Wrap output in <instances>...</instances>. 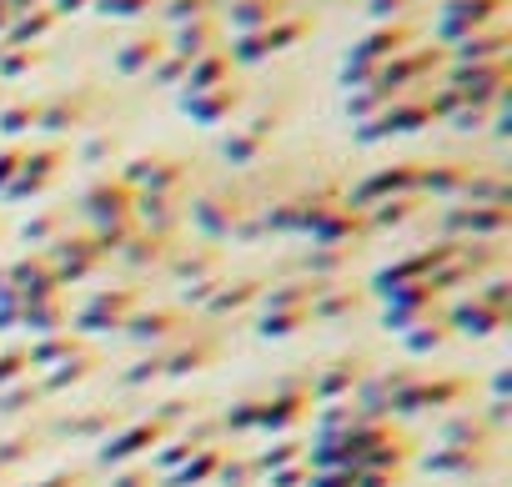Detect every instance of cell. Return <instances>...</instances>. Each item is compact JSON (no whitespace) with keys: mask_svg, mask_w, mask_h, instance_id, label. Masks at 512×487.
Segmentation results:
<instances>
[{"mask_svg":"<svg viewBox=\"0 0 512 487\" xmlns=\"http://www.w3.org/2000/svg\"><path fill=\"white\" fill-rule=\"evenodd\" d=\"M216 41H221V21H191V26L176 36V56L196 61V56H206Z\"/></svg>","mask_w":512,"mask_h":487,"instance_id":"10","label":"cell"},{"mask_svg":"<svg viewBox=\"0 0 512 487\" xmlns=\"http://www.w3.org/2000/svg\"><path fill=\"white\" fill-rule=\"evenodd\" d=\"M241 106V86H211V91H196V96H186V111L196 116V121H221L226 111H236Z\"/></svg>","mask_w":512,"mask_h":487,"instance_id":"6","label":"cell"},{"mask_svg":"<svg viewBox=\"0 0 512 487\" xmlns=\"http://www.w3.org/2000/svg\"><path fill=\"white\" fill-rule=\"evenodd\" d=\"M226 81H231V56H226V51H206V56H196L191 71H186V96L211 91V86H226Z\"/></svg>","mask_w":512,"mask_h":487,"instance_id":"5","label":"cell"},{"mask_svg":"<svg viewBox=\"0 0 512 487\" xmlns=\"http://www.w3.org/2000/svg\"><path fill=\"white\" fill-rule=\"evenodd\" d=\"M11 61H0V76H21V71H31V66H41L46 56L41 51H6Z\"/></svg>","mask_w":512,"mask_h":487,"instance_id":"18","label":"cell"},{"mask_svg":"<svg viewBox=\"0 0 512 487\" xmlns=\"http://www.w3.org/2000/svg\"><path fill=\"white\" fill-rule=\"evenodd\" d=\"M76 6H86V0H61V11H76Z\"/></svg>","mask_w":512,"mask_h":487,"instance_id":"25","label":"cell"},{"mask_svg":"<svg viewBox=\"0 0 512 487\" xmlns=\"http://www.w3.org/2000/svg\"><path fill=\"white\" fill-rule=\"evenodd\" d=\"M417 191L422 186V166H392V171H377V181H362L357 186V201H372V196H382V191Z\"/></svg>","mask_w":512,"mask_h":487,"instance_id":"9","label":"cell"},{"mask_svg":"<svg viewBox=\"0 0 512 487\" xmlns=\"http://www.w3.org/2000/svg\"><path fill=\"white\" fill-rule=\"evenodd\" d=\"M61 161H66V151H36V156H26V161H21V176H26V181H11L6 196H31V191L51 186V171H56Z\"/></svg>","mask_w":512,"mask_h":487,"instance_id":"7","label":"cell"},{"mask_svg":"<svg viewBox=\"0 0 512 487\" xmlns=\"http://www.w3.org/2000/svg\"><path fill=\"white\" fill-rule=\"evenodd\" d=\"M156 61H161V41H156V36H141V41H131V46L121 51L116 66H121L126 76H136V71H151Z\"/></svg>","mask_w":512,"mask_h":487,"instance_id":"11","label":"cell"},{"mask_svg":"<svg viewBox=\"0 0 512 487\" xmlns=\"http://www.w3.org/2000/svg\"><path fill=\"white\" fill-rule=\"evenodd\" d=\"M151 0H101V11H146Z\"/></svg>","mask_w":512,"mask_h":487,"instance_id":"23","label":"cell"},{"mask_svg":"<svg viewBox=\"0 0 512 487\" xmlns=\"http://www.w3.org/2000/svg\"><path fill=\"white\" fill-rule=\"evenodd\" d=\"M507 0H452L447 6V21H442V36H462V31H482L487 26V11H502Z\"/></svg>","mask_w":512,"mask_h":487,"instance_id":"2","label":"cell"},{"mask_svg":"<svg viewBox=\"0 0 512 487\" xmlns=\"http://www.w3.org/2000/svg\"><path fill=\"white\" fill-rule=\"evenodd\" d=\"M26 21H11V31H16V41H36L41 31H51L56 26V11H46V6H36V11H21Z\"/></svg>","mask_w":512,"mask_h":487,"instance_id":"13","label":"cell"},{"mask_svg":"<svg viewBox=\"0 0 512 487\" xmlns=\"http://www.w3.org/2000/svg\"><path fill=\"white\" fill-rule=\"evenodd\" d=\"M221 0H171V21H206V11H216Z\"/></svg>","mask_w":512,"mask_h":487,"instance_id":"17","label":"cell"},{"mask_svg":"<svg viewBox=\"0 0 512 487\" xmlns=\"http://www.w3.org/2000/svg\"><path fill=\"white\" fill-rule=\"evenodd\" d=\"M11 26V6H6V0H0V31H6Z\"/></svg>","mask_w":512,"mask_h":487,"instance_id":"24","label":"cell"},{"mask_svg":"<svg viewBox=\"0 0 512 487\" xmlns=\"http://www.w3.org/2000/svg\"><path fill=\"white\" fill-rule=\"evenodd\" d=\"M181 71H191V61H186V56H171V61H166V66L156 71V81H176Z\"/></svg>","mask_w":512,"mask_h":487,"instance_id":"22","label":"cell"},{"mask_svg":"<svg viewBox=\"0 0 512 487\" xmlns=\"http://www.w3.org/2000/svg\"><path fill=\"white\" fill-rule=\"evenodd\" d=\"M131 201H136V191H131L126 181H111V176H101V181L86 191V211H91L96 221H111V211H116V221L131 216Z\"/></svg>","mask_w":512,"mask_h":487,"instance_id":"1","label":"cell"},{"mask_svg":"<svg viewBox=\"0 0 512 487\" xmlns=\"http://www.w3.org/2000/svg\"><path fill=\"white\" fill-rule=\"evenodd\" d=\"M417 201H422V196H397V201L377 206V216H367V226H397V221H407V211H412Z\"/></svg>","mask_w":512,"mask_h":487,"instance_id":"16","label":"cell"},{"mask_svg":"<svg viewBox=\"0 0 512 487\" xmlns=\"http://www.w3.org/2000/svg\"><path fill=\"white\" fill-rule=\"evenodd\" d=\"M61 221H66V211H46V221L26 226V236H51V231H61Z\"/></svg>","mask_w":512,"mask_h":487,"instance_id":"21","label":"cell"},{"mask_svg":"<svg viewBox=\"0 0 512 487\" xmlns=\"http://www.w3.org/2000/svg\"><path fill=\"white\" fill-rule=\"evenodd\" d=\"M312 31V16H297V21H287L282 31H256V36H241V61H256L262 51H277V46H292L297 36H307Z\"/></svg>","mask_w":512,"mask_h":487,"instance_id":"3","label":"cell"},{"mask_svg":"<svg viewBox=\"0 0 512 487\" xmlns=\"http://www.w3.org/2000/svg\"><path fill=\"white\" fill-rule=\"evenodd\" d=\"M282 11H287V0H231V21L241 31L272 26V21H282Z\"/></svg>","mask_w":512,"mask_h":487,"instance_id":"8","label":"cell"},{"mask_svg":"<svg viewBox=\"0 0 512 487\" xmlns=\"http://www.w3.org/2000/svg\"><path fill=\"white\" fill-rule=\"evenodd\" d=\"M407 6H412V0H372V16H377V21H392V16H402Z\"/></svg>","mask_w":512,"mask_h":487,"instance_id":"20","label":"cell"},{"mask_svg":"<svg viewBox=\"0 0 512 487\" xmlns=\"http://www.w3.org/2000/svg\"><path fill=\"white\" fill-rule=\"evenodd\" d=\"M447 226H472V231H502L507 226V206H472V211H452Z\"/></svg>","mask_w":512,"mask_h":487,"instance_id":"12","label":"cell"},{"mask_svg":"<svg viewBox=\"0 0 512 487\" xmlns=\"http://www.w3.org/2000/svg\"><path fill=\"white\" fill-rule=\"evenodd\" d=\"M412 36H417L412 26H392V31H377V36H367V41L357 46V56H352V61H357V66H382V61H392V56H397V51H402V46H407Z\"/></svg>","mask_w":512,"mask_h":487,"instance_id":"4","label":"cell"},{"mask_svg":"<svg viewBox=\"0 0 512 487\" xmlns=\"http://www.w3.org/2000/svg\"><path fill=\"white\" fill-rule=\"evenodd\" d=\"M31 121H41V106H16V111H6V131H21V126H31Z\"/></svg>","mask_w":512,"mask_h":487,"instance_id":"19","label":"cell"},{"mask_svg":"<svg viewBox=\"0 0 512 487\" xmlns=\"http://www.w3.org/2000/svg\"><path fill=\"white\" fill-rule=\"evenodd\" d=\"M262 146H267V131L256 126V131H241V136H231V141H226V156H231V161H251L256 151H262Z\"/></svg>","mask_w":512,"mask_h":487,"instance_id":"15","label":"cell"},{"mask_svg":"<svg viewBox=\"0 0 512 487\" xmlns=\"http://www.w3.org/2000/svg\"><path fill=\"white\" fill-rule=\"evenodd\" d=\"M502 46H507V31L497 26L492 36H472V41L457 51V61H472V66H482V61H487V51H502Z\"/></svg>","mask_w":512,"mask_h":487,"instance_id":"14","label":"cell"}]
</instances>
